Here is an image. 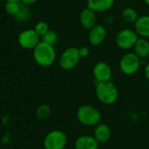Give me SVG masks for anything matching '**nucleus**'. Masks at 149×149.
I'll return each instance as SVG.
<instances>
[{"instance_id": "nucleus-1", "label": "nucleus", "mask_w": 149, "mask_h": 149, "mask_svg": "<svg viewBox=\"0 0 149 149\" xmlns=\"http://www.w3.org/2000/svg\"><path fill=\"white\" fill-rule=\"evenodd\" d=\"M33 58L35 62L42 67L52 65L56 60V52L53 45L40 41L33 49Z\"/></svg>"}, {"instance_id": "nucleus-2", "label": "nucleus", "mask_w": 149, "mask_h": 149, "mask_svg": "<svg viewBox=\"0 0 149 149\" xmlns=\"http://www.w3.org/2000/svg\"><path fill=\"white\" fill-rule=\"evenodd\" d=\"M78 121L86 127H96L101 121V113L94 106L86 104L80 106L76 113Z\"/></svg>"}, {"instance_id": "nucleus-3", "label": "nucleus", "mask_w": 149, "mask_h": 149, "mask_svg": "<svg viewBox=\"0 0 149 149\" xmlns=\"http://www.w3.org/2000/svg\"><path fill=\"white\" fill-rule=\"evenodd\" d=\"M95 94L98 100L103 105L110 106L114 104L119 98V90L112 81L97 83Z\"/></svg>"}, {"instance_id": "nucleus-4", "label": "nucleus", "mask_w": 149, "mask_h": 149, "mask_svg": "<svg viewBox=\"0 0 149 149\" xmlns=\"http://www.w3.org/2000/svg\"><path fill=\"white\" fill-rule=\"evenodd\" d=\"M141 59L134 52H127L120 59V72L127 76L135 74L141 68Z\"/></svg>"}, {"instance_id": "nucleus-5", "label": "nucleus", "mask_w": 149, "mask_h": 149, "mask_svg": "<svg viewBox=\"0 0 149 149\" xmlns=\"http://www.w3.org/2000/svg\"><path fill=\"white\" fill-rule=\"evenodd\" d=\"M68 142L65 132L55 129L50 131L45 137L43 146L45 149H65Z\"/></svg>"}, {"instance_id": "nucleus-6", "label": "nucleus", "mask_w": 149, "mask_h": 149, "mask_svg": "<svg viewBox=\"0 0 149 149\" xmlns=\"http://www.w3.org/2000/svg\"><path fill=\"white\" fill-rule=\"evenodd\" d=\"M80 59L81 57L79 52V48L72 46L66 48L62 52L58 59V65L61 69L65 71H70L78 65Z\"/></svg>"}, {"instance_id": "nucleus-7", "label": "nucleus", "mask_w": 149, "mask_h": 149, "mask_svg": "<svg viewBox=\"0 0 149 149\" xmlns=\"http://www.w3.org/2000/svg\"><path fill=\"white\" fill-rule=\"evenodd\" d=\"M139 36L135 32V31L131 29H122L120 30L115 38V43L118 48L123 51H128L130 49H134Z\"/></svg>"}, {"instance_id": "nucleus-8", "label": "nucleus", "mask_w": 149, "mask_h": 149, "mask_svg": "<svg viewBox=\"0 0 149 149\" xmlns=\"http://www.w3.org/2000/svg\"><path fill=\"white\" fill-rule=\"evenodd\" d=\"M19 45L27 50H33L40 42V37L34 29H27L20 32L17 38Z\"/></svg>"}, {"instance_id": "nucleus-9", "label": "nucleus", "mask_w": 149, "mask_h": 149, "mask_svg": "<svg viewBox=\"0 0 149 149\" xmlns=\"http://www.w3.org/2000/svg\"><path fill=\"white\" fill-rule=\"evenodd\" d=\"M93 75L96 83L111 81L113 72L110 65L105 61L97 62L93 68Z\"/></svg>"}, {"instance_id": "nucleus-10", "label": "nucleus", "mask_w": 149, "mask_h": 149, "mask_svg": "<svg viewBox=\"0 0 149 149\" xmlns=\"http://www.w3.org/2000/svg\"><path fill=\"white\" fill-rule=\"evenodd\" d=\"M107 31L104 25L96 24L92 29L89 30L88 33V41L91 45L98 46L100 45L107 38Z\"/></svg>"}, {"instance_id": "nucleus-11", "label": "nucleus", "mask_w": 149, "mask_h": 149, "mask_svg": "<svg viewBox=\"0 0 149 149\" xmlns=\"http://www.w3.org/2000/svg\"><path fill=\"white\" fill-rule=\"evenodd\" d=\"M111 135H112L111 128L108 125H107L105 123L100 122L94 128L93 137L99 142L100 145L107 143L109 141V140L111 139Z\"/></svg>"}, {"instance_id": "nucleus-12", "label": "nucleus", "mask_w": 149, "mask_h": 149, "mask_svg": "<svg viewBox=\"0 0 149 149\" xmlns=\"http://www.w3.org/2000/svg\"><path fill=\"white\" fill-rule=\"evenodd\" d=\"M100 144L93 135L83 134L78 137L74 142L75 149H99Z\"/></svg>"}, {"instance_id": "nucleus-13", "label": "nucleus", "mask_w": 149, "mask_h": 149, "mask_svg": "<svg viewBox=\"0 0 149 149\" xmlns=\"http://www.w3.org/2000/svg\"><path fill=\"white\" fill-rule=\"evenodd\" d=\"M79 22L83 28L86 30L92 29L94 25L97 24L96 13L87 7L83 9L79 14Z\"/></svg>"}, {"instance_id": "nucleus-14", "label": "nucleus", "mask_w": 149, "mask_h": 149, "mask_svg": "<svg viewBox=\"0 0 149 149\" xmlns=\"http://www.w3.org/2000/svg\"><path fill=\"white\" fill-rule=\"evenodd\" d=\"M134 31L141 38H149V15H143L138 17L134 23Z\"/></svg>"}, {"instance_id": "nucleus-15", "label": "nucleus", "mask_w": 149, "mask_h": 149, "mask_svg": "<svg viewBox=\"0 0 149 149\" xmlns=\"http://www.w3.org/2000/svg\"><path fill=\"white\" fill-rule=\"evenodd\" d=\"M115 0H87V8L96 12L109 10L114 4Z\"/></svg>"}, {"instance_id": "nucleus-16", "label": "nucleus", "mask_w": 149, "mask_h": 149, "mask_svg": "<svg viewBox=\"0 0 149 149\" xmlns=\"http://www.w3.org/2000/svg\"><path fill=\"white\" fill-rule=\"evenodd\" d=\"M134 52L141 59L149 56V41L145 38H139L134 47Z\"/></svg>"}, {"instance_id": "nucleus-17", "label": "nucleus", "mask_w": 149, "mask_h": 149, "mask_svg": "<svg viewBox=\"0 0 149 149\" xmlns=\"http://www.w3.org/2000/svg\"><path fill=\"white\" fill-rule=\"evenodd\" d=\"M121 16H122L123 20L128 24H134L139 17L138 11L133 7L125 8L121 13Z\"/></svg>"}, {"instance_id": "nucleus-18", "label": "nucleus", "mask_w": 149, "mask_h": 149, "mask_svg": "<svg viewBox=\"0 0 149 149\" xmlns=\"http://www.w3.org/2000/svg\"><path fill=\"white\" fill-rule=\"evenodd\" d=\"M52 113V109L47 104H41L36 109V116L38 120H46Z\"/></svg>"}, {"instance_id": "nucleus-19", "label": "nucleus", "mask_w": 149, "mask_h": 149, "mask_svg": "<svg viewBox=\"0 0 149 149\" xmlns=\"http://www.w3.org/2000/svg\"><path fill=\"white\" fill-rule=\"evenodd\" d=\"M20 6H21V4L19 3H17V2H7L6 4H5V10H6L7 14L15 17L18 13Z\"/></svg>"}, {"instance_id": "nucleus-20", "label": "nucleus", "mask_w": 149, "mask_h": 149, "mask_svg": "<svg viewBox=\"0 0 149 149\" xmlns=\"http://www.w3.org/2000/svg\"><path fill=\"white\" fill-rule=\"evenodd\" d=\"M42 41H44L51 45H54L58 41V34L56 33V31H54L52 30H49L42 37Z\"/></svg>"}, {"instance_id": "nucleus-21", "label": "nucleus", "mask_w": 149, "mask_h": 149, "mask_svg": "<svg viewBox=\"0 0 149 149\" xmlns=\"http://www.w3.org/2000/svg\"><path fill=\"white\" fill-rule=\"evenodd\" d=\"M34 30H35V31L38 34V36H39L40 38H42V37H43L50 29H49V24H48L46 22H45V21H40V22H38V23L35 25Z\"/></svg>"}, {"instance_id": "nucleus-22", "label": "nucleus", "mask_w": 149, "mask_h": 149, "mask_svg": "<svg viewBox=\"0 0 149 149\" xmlns=\"http://www.w3.org/2000/svg\"><path fill=\"white\" fill-rule=\"evenodd\" d=\"M29 15H30V11H29V9H28L27 5L23 3V4H21L19 11L15 16V17L19 21H25L26 19H28Z\"/></svg>"}, {"instance_id": "nucleus-23", "label": "nucleus", "mask_w": 149, "mask_h": 149, "mask_svg": "<svg viewBox=\"0 0 149 149\" xmlns=\"http://www.w3.org/2000/svg\"><path fill=\"white\" fill-rule=\"evenodd\" d=\"M11 141V135L9 132H6L3 134L2 139H1V142L3 145H7Z\"/></svg>"}, {"instance_id": "nucleus-24", "label": "nucleus", "mask_w": 149, "mask_h": 149, "mask_svg": "<svg viewBox=\"0 0 149 149\" xmlns=\"http://www.w3.org/2000/svg\"><path fill=\"white\" fill-rule=\"evenodd\" d=\"M79 55L81 58H86L89 55L90 51L86 46H81L79 48Z\"/></svg>"}, {"instance_id": "nucleus-25", "label": "nucleus", "mask_w": 149, "mask_h": 149, "mask_svg": "<svg viewBox=\"0 0 149 149\" xmlns=\"http://www.w3.org/2000/svg\"><path fill=\"white\" fill-rule=\"evenodd\" d=\"M144 74H145V77L147 78V79L149 80V62L146 65V66L144 68Z\"/></svg>"}, {"instance_id": "nucleus-26", "label": "nucleus", "mask_w": 149, "mask_h": 149, "mask_svg": "<svg viewBox=\"0 0 149 149\" xmlns=\"http://www.w3.org/2000/svg\"><path fill=\"white\" fill-rule=\"evenodd\" d=\"M38 0H21V2L25 4V5H30V4H32L34 3H36Z\"/></svg>"}, {"instance_id": "nucleus-27", "label": "nucleus", "mask_w": 149, "mask_h": 149, "mask_svg": "<svg viewBox=\"0 0 149 149\" xmlns=\"http://www.w3.org/2000/svg\"><path fill=\"white\" fill-rule=\"evenodd\" d=\"M6 2H17V3H19L21 0H5Z\"/></svg>"}, {"instance_id": "nucleus-28", "label": "nucleus", "mask_w": 149, "mask_h": 149, "mask_svg": "<svg viewBox=\"0 0 149 149\" xmlns=\"http://www.w3.org/2000/svg\"><path fill=\"white\" fill-rule=\"evenodd\" d=\"M144 1H145L146 4H147V5H148V6H149V0H144Z\"/></svg>"}, {"instance_id": "nucleus-29", "label": "nucleus", "mask_w": 149, "mask_h": 149, "mask_svg": "<svg viewBox=\"0 0 149 149\" xmlns=\"http://www.w3.org/2000/svg\"><path fill=\"white\" fill-rule=\"evenodd\" d=\"M62 1H68V0H62Z\"/></svg>"}, {"instance_id": "nucleus-30", "label": "nucleus", "mask_w": 149, "mask_h": 149, "mask_svg": "<svg viewBox=\"0 0 149 149\" xmlns=\"http://www.w3.org/2000/svg\"><path fill=\"white\" fill-rule=\"evenodd\" d=\"M1 1H3V0H0V2H1Z\"/></svg>"}]
</instances>
